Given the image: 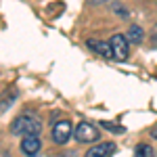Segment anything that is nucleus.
<instances>
[{
	"instance_id": "3",
	"label": "nucleus",
	"mask_w": 157,
	"mask_h": 157,
	"mask_svg": "<svg viewBox=\"0 0 157 157\" xmlns=\"http://www.w3.org/2000/svg\"><path fill=\"white\" fill-rule=\"evenodd\" d=\"M75 140L78 143H94L98 140V128L97 126H92L90 121H82V124H78V128H75Z\"/></svg>"
},
{
	"instance_id": "11",
	"label": "nucleus",
	"mask_w": 157,
	"mask_h": 157,
	"mask_svg": "<svg viewBox=\"0 0 157 157\" xmlns=\"http://www.w3.org/2000/svg\"><path fill=\"white\" fill-rule=\"evenodd\" d=\"M90 2H111V0H90Z\"/></svg>"
},
{
	"instance_id": "1",
	"label": "nucleus",
	"mask_w": 157,
	"mask_h": 157,
	"mask_svg": "<svg viewBox=\"0 0 157 157\" xmlns=\"http://www.w3.org/2000/svg\"><path fill=\"white\" fill-rule=\"evenodd\" d=\"M42 130V121L38 120L36 115L32 113H25V115H19L11 121V132L13 134H21V136H38Z\"/></svg>"
},
{
	"instance_id": "12",
	"label": "nucleus",
	"mask_w": 157,
	"mask_h": 157,
	"mask_svg": "<svg viewBox=\"0 0 157 157\" xmlns=\"http://www.w3.org/2000/svg\"><path fill=\"white\" fill-rule=\"evenodd\" d=\"M151 136H153V138H157V130H153V132H151Z\"/></svg>"
},
{
	"instance_id": "7",
	"label": "nucleus",
	"mask_w": 157,
	"mask_h": 157,
	"mask_svg": "<svg viewBox=\"0 0 157 157\" xmlns=\"http://www.w3.org/2000/svg\"><path fill=\"white\" fill-rule=\"evenodd\" d=\"M88 48H92L97 55L105 57V59H111L113 57V48H111V42H101V40H86Z\"/></svg>"
},
{
	"instance_id": "2",
	"label": "nucleus",
	"mask_w": 157,
	"mask_h": 157,
	"mask_svg": "<svg viewBox=\"0 0 157 157\" xmlns=\"http://www.w3.org/2000/svg\"><path fill=\"white\" fill-rule=\"evenodd\" d=\"M71 134H73L71 120H57L55 126H52V130H50V138H52L55 145H65Z\"/></svg>"
},
{
	"instance_id": "8",
	"label": "nucleus",
	"mask_w": 157,
	"mask_h": 157,
	"mask_svg": "<svg viewBox=\"0 0 157 157\" xmlns=\"http://www.w3.org/2000/svg\"><path fill=\"white\" fill-rule=\"evenodd\" d=\"M134 157H155V151H153L151 145L140 143V145H136V149H134Z\"/></svg>"
},
{
	"instance_id": "5",
	"label": "nucleus",
	"mask_w": 157,
	"mask_h": 157,
	"mask_svg": "<svg viewBox=\"0 0 157 157\" xmlns=\"http://www.w3.org/2000/svg\"><path fill=\"white\" fill-rule=\"evenodd\" d=\"M40 149H42V143H40L38 136H23V140H21V151H23V155L36 157L38 153H40Z\"/></svg>"
},
{
	"instance_id": "9",
	"label": "nucleus",
	"mask_w": 157,
	"mask_h": 157,
	"mask_svg": "<svg viewBox=\"0 0 157 157\" xmlns=\"http://www.w3.org/2000/svg\"><path fill=\"white\" fill-rule=\"evenodd\" d=\"M128 42H132V44H140L143 42V27H138V25H132L130 29H128Z\"/></svg>"
},
{
	"instance_id": "10",
	"label": "nucleus",
	"mask_w": 157,
	"mask_h": 157,
	"mask_svg": "<svg viewBox=\"0 0 157 157\" xmlns=\"http://www.w3.org/2000/svg\"><path fill=\"white\" fill-rule=\"evenodd\" d=\"M103 128H105V130H111V132H117V134H121V132H124V128H121V126L109 124V121H105V124H103Z\"/></svg>"
},
{
	"instance_id": "6",
	"label": "nucleus",
	"mask_w": 157,
	"mask_h": 157,
	"mask_svg": "<svg viewBox=\"0 0 157 157\" xmlns=\"http://www.w3.org/2000/svg\"><path fill=\"white\" fill-rule=\"evenodd\" d=\"M115 143H101V145L92 147L86 151V157H111L115 153Z\"/></svg>"
},
{
	"instance_id": "4",
	"label": "nucleus",
	"mask_w": 157,
	"mask_h": 157,
	"mask_svg": "<svg viewBox=\"0 0 157 157\" xmlns=\"http://www.w3.org/2000/svg\"><path fill=\"white\" fill-rule=\"evenodd\" d=\"M111 48H113V59L117 61H126L130 55V46H128V38L124 34H113V38L109 40Z\"/></svg>"
}]
</instances>
